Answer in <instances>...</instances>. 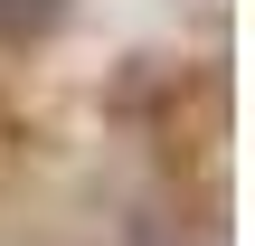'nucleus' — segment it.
<instances>
[{
  "label": "nucleus",
  "mask_w": 255,
  "mask_h": 246,
  "mask_svg": "<svg viewBox=\"0 0 255 246\" xmlns=\"http://www.w3.org/2000/svg\"><path fill=\"white\" fill-rule=\"evenodd\" d=\"M66 19V0H0V38H47Z\"/></svg>",
  "instance_id": "obj_1"
}]
</instances>
